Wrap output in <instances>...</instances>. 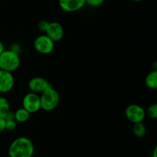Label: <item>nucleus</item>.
Masks as SVG:
<instances>
[{
	"instance_id": "obj_14",
	"label": "nucleus",
	"mask_w": 157,
	"mask_h": 157,
	"mask_svg": "<svg viewBox=\"0 0 157 157\" xmlns=\"http://www.w3.org/2000/svg\"><path fill=\"white\" fill-rule=\"evenodd\" d=\"M133 133L136 137L142 138L147 133V127L143 122L134 124L133 126Z\"/></svg>"
},
{
	"instance_id": "obj_16",
	"label": "nucleus",
	"mask_w": 157,
	"mask_h": 157,
	"mask_svg": "<svg viewBox=\"0 0 157 157\" xmlns=\"http://www.w3.org/2000/svg\"><path fill=\"white\" fill-rule=\"evenodd\" d=\"M104 1L105 0H85V5H87L90 7L96 8L103 5Z\"/></svg>"
},
{
	"instance_id": "obj_17",
	"label": "nucleus",
	"mask_w": 157,
	"mask_h": 157,
	"mask_svg": "<svg viewBox=\"0 0 157 157\" xmlns=\"http://www.w3.org/2000/svg\"><path fill=\"white\" fill-rule=\"evenodd\" d=\"M17 127V122L15 120H6V130H14Z\"/></svg>"
},
{
	"instance_id": "obj_21",
	"label": "nucleus",
	"mask_w": 157,
	"mask_h": 157,
	"mask_svg": "<svg viewBox=\"0 0 157 157\" xmlns=\"http://www.w3.org/2000/svg\"><path fill=\"white\" fill-rule=\"evenodd\" d=\"M156 153H157V148L156 147L154 148V150H153V157H157L156 156Z\"/></svg>"
},
{
	"instance_id": "obj_18",
	"label": "nucleus",
	"mask_w": 157,
	"mask_h": 157,
	"mask_svg": "<svg viewBox=\"0 0 157 157\" xmlns=\"http://www.w3.org/2000/svg\"><path fill=\"white\" fill-rule=\"evenodd\" d=\"M48 24H49V21H46V20H41V21H38V25H37V27H38V30L45 32Z\"/></svg>"
},
{
	"instance_id": "obj_5",
	"label": "nucleus",
	"mask_w": 157,
	"mask_h": 157,
	"mask_svg": "<svg viewBox=\"0 0 157 157\" xmlns=\"http://www.w3.org/2000/svg\"><path fill=\"white\" fill-rule=\"evenodd\" d=\"M33 46L35 51L38 53L48 55L54 51L55 42L46 35H41L35 38Z\"/></svg>"
},
{
	"instance_id": "obj_15",
	"label": "nucleus",
	"mask_w": 157,
	"mask_h": 157,
	"mask_svg": "<svg viewBox=\"0 0 157 157\" xmlns=\"http://www.w3.org/2000/svg\"><path fill=\"white\" fill-rule=\"evenodd\" d=\"M146 111V116H148L149 117L153 120H156L157 118V104H153L147 107Z\"/></svg>"
},
{
	"instance_id": "obj_10",
	"label": "nucleus",
	"mask_w": 157,
	"mask_h": 157,
	"mask_svg": "<svg viewBox=\"0 0 157 157\" xmlns=\"http://www.w3.org/2000/svg\"><path fill=\"white\" fill-rule=\"evenodd\" d=\"M60 8L66 12H74L85 6V0H58Z\"/></svg>"
},
{
	"instance_id": "obj_22",
	"label": "nucleus",
	"mask_w": 157,
	"mask_h": 157,
	"mask_svg": "<svg viewBox=\"0 0 157 157\" xmlns=\"http://www.w3.org/2000/svg\"><path fill=\"white\" fill-rule=\"evenodd\" d=\"M132 1H134V2H141V1H143V0H132Z\"/></svg>"
},
{
	"instance_id": "obj_9",
	"label": "nucleus",
	"mask_w": 157,
	"mask_h": 157,
	"mask_svg": "<svg viewBox=\"0 0 157 157\" xmlns=\"http://www.w3.org/2000/svg\"><path fill=\"white\" fill-rule=\"evenodd\" d=\"M15 78L12 73L0 70V94H6L12 90Z\"/></svg>"
},
{
	"instance_id": "obj_3",
	"label": "nucleus",
	"mask_w": 157,
	"mask_h": 157,
	"mask_svg": "<svg viewBox=\"0 0 157 157\" xmlns=\"http://www.w3.org/2000/svg\"><path fill=\"white\" fill-rule=\"evenodd\" d=\"M41 109L46 112H50L58 107L60 101L59 93L51 86L40 95Z\"/></svg>"
},
{
	"instance_id": "obj_11",
	"label": "nucleus",
	"mask_w": 157,
	"mask_h": 157,
	"mask_svg": "<svg viewBox=\"0 0 157 157\" xmlns=\"http://www.w3.org/2000/svg\"><path fill=\"white\" fill-rule=\"evenodd\" d=\"M145 84L146 86L149 89L151 90H155L157 87V71L155 70L151 71L147 74V77L145 78Z\"/></svg>"
},
{
	"instance_id": "obj_4",
	"label": "nucleus",
	"mask_w": 157,
	"mask_h": 157,
	"mask_svg": "<svg viewBox=\"0 0 157 157\" xmlns=\"http://www.w3.org/2000/svg\"><path fill=\"white\" fill-rule=\"evenodd\" d=\"M125 117L133 124L142 123L146 118V111L144 107L138 104H130L125 109Z\"/></svg>"
},
{
	"instance_id": "obj_1",
	"label": "nucleus",
	"mask_w": 157,
	"mask_h": 157,
	"mask_svg": "<svg viewBox=\"0 0 157 157\" xmlns=\"http://www.w3.org/2000/svg\"><path fill=\"white\" fill-rule=\"evenodd\" d=\"M35 153V146L29 138L19 136L9 145L8 154L9 157H32Z\"/></svg>"
},
{
	"instance_id": "obj_6",
	"label": "nucleus",
	"mask_w": 157,
	"mask_h": 157,
	"mask_svg": "<svg viewBox=\"0 0 157 157\" xmlns=\"http://www.w3.org/2000/svg\"><path fill=\"white\" fill-rule=\"evenodd\" d=\"M22 107L31 114L39 111L41 110L39 95L32 92L26 94L22 99Z\"/></svg>"
},
{
	"instance_id": "obj_2",
	"label": "nucleus",
	"mask_w": 157,
	"mask_h": 157,
	"mask_svg": "<svg viewBox=\"0 0 157 157\" xmlns=\"http://www.w3.org/2000/svg\"><path fill=\"white\" fill-rule=\"evenodd\" d=\"M21 59L18 52L12 49L5 50L0 55V70L12 73L19 67Z\"/></svg>"
},
{
	"instance_id": "obj_20",
	"label": "nucleus",
	"mask_w": 157,
	"mask_h": 157,
	"mask_svg": "<svg viewBox=\"0 0 157 157\" xmlns=\"http://www.w3.org/2000/svg\"><path fill=\"white\" fill-rule=\"evenodd\" d=\"M5 50H6V49H5L4 44H3V43L0 41V55H1V54Z\"/></svg>"
},
{
	"instance_id": "obj_12",
	"label": "nucleus",
	"mask_w": 157,
	"mask_h": 157,
	"mask_svg": "<svg viewBox=\"0 0 157 157\" xmlns=\"http://www.w3.org/2000/svg\"><path fill=\"white\" fill-rule=\"evenodd\" d=\"M31 113L26 110H25L23 107L18 108L16 111L14 112V117H15V121L18 123H25L28 121L30 118Z\"/></svg>"
},
{
	"instance_id": "obj_8",
	"label": "nucleus",
	"mask_w": 157,
	"mask_h": 157,
	"mask_svg": "<svg viewBox=\"0 0 157 157\" xmlns=\"http://www.w3.org/2000/svg\"><path fill=\"white\" fill-rule=\"evenodd\" d=\"M45 35L49 37L54 42L61 41L64 35L63 26L58 21L49 22L45 31Z\"/></svg>"
},
{
	"instance_id": "obj_13",
	"label": "nucleus",
	"mask_w": 157,
	"mask_h": 157,
	"mask_svg": "<svg viewBox=\"0 0 157 157\" xmlns=\"http://www.w3.org/2000/svg\"><path fill=\"white\" fill-rule=\"evenodd\" d=\"M10 104L4 97H0V118H5L10 112Z\"/></svg>"
},
{
	"instance_id": "obj_7",
	"label": "nucleus",
	"mask_w": 157,
	"mask_h": 157,
	"mask_svg": "<svg viewBox=\"0 0 157 157\" xmlns=\"http://www.w3.org/2000/svg\"><path fill=\"white\" fill-rule=\"evenodd\" d=\"M51 86L52 85L48 81L41 77H34L31 78L28 83V87L30 90V92L37 94H41Z\"/></svg>"
},
{
	"instance_id": "obj_19",
	"label": "nucleus",
	"mask_w": 157,
	"mask_h": 157,
	"mask_svg": "<svg viewBox=\"0 0 157 157\" xmlns=\"http://www.w3.org/2000/svg\"><path fill=\"white\" fill-rule=\"evenodd\" d=\"M6 130V120L5 118H0V133Z\"/></svg>"
}]
</instances>
